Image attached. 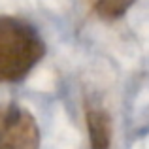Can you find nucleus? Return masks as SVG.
Segmentation results:
<instances>
[{
  "label": "nucleus",
  "mask_w": 149,
  "mask_h": 149,
  "mask_svg": "<svg viewBox=\"0 0 149 149\" xmlns=\"http://www.w3.org/2000/svg\"><path fill=\"white\" fill-rule=\"evenodd\" d=\"M44 55L45 44L29 21L0 15V83L23 81Z\"/></svg>",
  "instance_id": "f257e3e1"
},
{
  "label": "nucleus",
  "mask_w": 149,
  "mask_h": 149,
  "mask_svg": "<svg viewBox=\"0 0 149 149\" xmlns=\"http://www.w3.org/2000/svg\"><path fill=\"white\" fill-rule=\"evenodd\" d=\"M134 2L136 0H98V2L95 4V11L102 19L113 21V19L123 17V15L132 8Z\"/></svg>",
  "instance_id": "20e7f679"
},
{
  "label": "nucleus",
  "mask_w": 149,
  "mask_h": 149,
  "mask_svg": "<svg viewBox=\"0 0 149 149\" xmlns=\"http://www.w3.org/2000/svg\"><path fill=\"white\" fill-rule=\"evenodd\" d=\"M87 130L91 149H109L111 143V123L104 109L89 108L87 109Z\"/></svg>",
  "instance_id": "7ed1b4c3"
},
{
  "label": "nucleus",
  "mask_w": 149,
  "mask_h": 149,
  "mask_svg": "<svg viewBox=\"0 0 149 149\" xmlns=\"http://www.w3.org/2000/svg\"><path fill=\"white\" fill-rule=\"evenodd\" d=\"M0 149H40V128L30 111L0 102Z\"/></svg>",
  "instance_id": "f03ea898"
}]
</instances>
